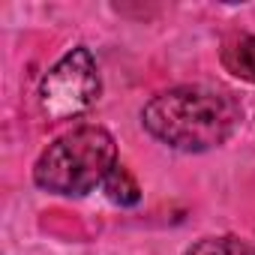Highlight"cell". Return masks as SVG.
<instances>
[{
    "instance_id": "2",
    "label": "cell",
    "mask_w": 255,
    "mask_h": 255,
    "mask_svg": "<svg viewBox=\"0 0 255 255\" xmlns=\"http://www.w3.org/2000/svg\"><path fill=\"white\" fill-rule=\"evenodd\" d=\"M117 168V141L105 126L84 123L54 138L33 165V183L45 192L81 198Z\"/></svg>"
},
{
    "instance_id": "5",
    "label": "cell",
    "mask_w": 255,
    "mask_h": 255,
    "mask_svg": "<svg viewBox=\"0 0 255 255\" xmlns=\"http://www.w3.org/2000/svg\"><path fill=\"white\" fill-rule=\"evenodd\" d=\"M102 189H105L108 198H111L114 204H120V207H132V204H138V198H141V189H138L132 171L126 168V165H117V168L105 177Z\"/></svg>"
},
{
    "instance_id": "6",
    "label": "cell",
    "mask_w": 255,
    "mask_h": 255,
    "mask_svg": "<svg viewBox=\"0 0 255 255\" xmlns=\"http://www.w3.org/2000/svg\"><path fill=\"white\" fill-rule=\"evenodd\" d=\"M183 255H255V243L240 237H201Z\"/></svg>"
},
{
    "instance_id": "3",
    "label": "cell",
    "mask_w": 255,
    "mask_h": 255,
    "mask_svg": "<svg viewBox=\"0 0 255 255\" xmlns=\"http://www.w3.org/2000/svg\"><path fill=\"white\" fill-rule=\"evenodd\" d=\"M102 93V78L96 57L87 45L66 51L39 84V105L48 120H72L96 105Z\"/></svg>"
},
{
    "instance_id": "4",
    "label": "cell",
    "mask_w": 255,
    "mask_h": 255,
    "mask_svg": "<svg viewBox=\"0 0 255 255\" xmlns=\"http://www.w3.org/2000/svg\"><path fill=\"white\" fill-rule=\"evenodd\" d=\"M222 66L255 84V36H234L225 48H222Z\"/></svg>"
},
{
    "instance_id": "1",
    "label": "cell",
    "mask_w": 255,
    "mask_h": 255,
    "mask_svg": "<svg viewBox=\"0 0 255 255\" xmlns=\"http://www.w3.org/2000/svg\"><path fill=\"white\" fill-rule=\"evenodd\" d=\"M243 108L234 93L213 84H180L141 108L144 129L171 150L201 153L225 144L240 126Z\"/></svg>"
}]
</instances>
